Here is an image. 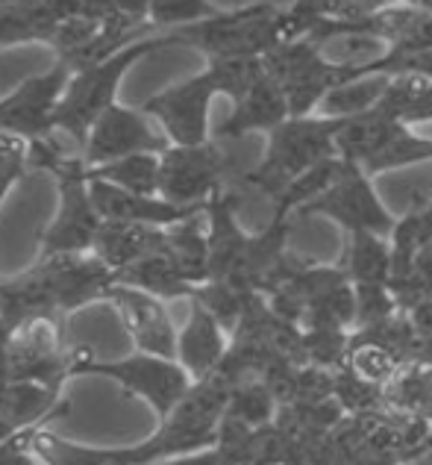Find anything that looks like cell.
Segmentation results:
<instances>
[{"mask_svg": "<svg viewBox=\"0 0 432 465\" xmlns=\"http://www.w3.org/2000/svg\"><path fill=\"white\" fill-rule=\"evenodd\" d=\"M115 286V272L97 253L39 256L33 268L0 277V318L18 327L24 318L51 312L65 318L97 301Z\"/></svg>", "mask_w": 432, "mask_h": 465, "instance_id": "cell-1", "label": "cell"}, {"mask_svg": "<svg viewBox=\"0 0 432 465\" xmlns=\"http://www.w3.org/2000/svg\"><path fill=\"white\" fill-rule=\"evenodd\" d=\"M262 59H206V68L182 83L151 94L142 109L165 130L171 144L209 142V109L218 94L241 101L247 89L262 77Z\"/></svg>", "mask_w": 432, "mask_h": 465, "instance_id": "cell-2", "label": "cell"}, {"mask_svg": "<svg viewBox=\"0 0 432 465\" xmlns=\"http://www.w3.org/2000/svg\"><path fill=\"white\" fill-rule=\"evenodd\" d=\"M165 47H171L168 35L151 33V35H144V39H135L127 47H121L118 54L101 59V63H92L74 71L56 109V130L83 151L94 121L113 104H118V89L123 77L130 74V68L139 65L144 56L165 51Z\"/></svg>", "mask_w": 432, "mask_h": 465, "instance_id": "cell-3", "label": "cell"}, {"mask_svg": "<svg viewBox=\"0 0 432 465\" xmlns=\"http://www.w3.org/2000/svg\"><path fill=\"white\" fill-rule=\"evenodd\" d=\"M344 118L329 115H291L277 130L268 133V148L262 163L247 171L241 183L277 201L294 180L306 174L324 159L336 156V139Z\"/></svg>", "mask_w": 432, "mask_h": 465, "instance_id": "cell-4", "label": "cell"}, {"mask_svg": "<svg viewBox=\"0 0 432 465\" xmlns=\"http://www.w3.org/2000/svg\"><path fill=\"white\" fill-rule=\"evenodd\" d=\"M171 47H191L206 59H262L282 42V9L250 4L224 9L215 18L165 30Z\"/></svg>", "mask_w": 432, "mask_h": 465, "instance_id": "cell-5", "label": "cell"}, {"mask_svg": "<svg viewBox=\"0 0 432 465\" xmlns=\"http://www.w3.org/2000/svg\"><path fill=\"white\" fill-rule=\"evenodd\" d=\"M71 377H106L118 383L127 395L142 398L159 421L189 395L194 377L182 369L180 360L159 353L133 351L121 360H97L92 348H71Z\"/></svg>", "mask_w": 432, "mask_h": 465, "instance_id": "cell-6", "label": "cell"}, {"mask_svg": "<svg viewBox=\"0 0 432 465\" xmlns=\"http://www.w3.org/2000/svg\"><path fill=\"white\" fill-rule=\"evenodd\" d=\"M59 203L51 224L39 236V256L59 253H89L103 227L89 189V165L83 153H71L65 163L54 171Z\"/></svg>", "mask_w": 432, "mask_h": 465, "instance_id": "cell-7", "label": "cell"}, {"mask_svg": "<svg viewBox=\"0 0 432 465\" xmlns=\"http://www.w3.org/2000/svg\"><path fill=\"white\" fill-rule=\"evenodd\" d=\"M262 65L282 85V92L289 97L291 115H315L318 106L324 104V97L336 85L353 77H362L359 71L329 63L320 54L318 42L312 39L280 42L274 51H268L262 56Z\"/></svg>", "mask_w": 432, "mask_h": 465, "instance_id": "cell-8", "label": "cell"}, {"mask_svg": "<svg viewBox=\"0 0 432 465\" xmlns=\"http://www.w3.org/2000/svg\"><path fill=\"white\" fill-rule=\"evenodd\" d=\"M309 215H324L329 222H336L344 232L370 230V232H382V236H391L394 224H398V218L379 201V194L374 189V177L359 163H350L344 156L336 180L315 201H309L303 210H298V218H309Z\"/></svg>", "mask_w": 432, "mask_h": 465, "instance_id": "cell-9", "label": "cell"}, {"mask_svg": "<svg viewBox=\"0 0 432 465\" xmlns=\"http://www.w3.org/2000/svg\"><path fill=\"white\" fill-rule=\"evenodd\" d=\"M227 156L209 139L203 144H171L159 156V198L180 206H206L227 189Z\"/></svg>", "mask_w": 432, "mask_h": 465, "instance_id": "cell-10", "label": "cell"}, {"mask_svg": "<svg viewBox=\"0 0 432 465\" xmlns=\"http://www.w3.org/2000/svg\"><path fill=\"white\" fill-rule=\"evenodd\" d=\"M9 381H33L65 389V381H71V351L62 339L59 315H30L12 330Z\"/></svg>", "mask_w": 432, "mask_h": 465, "instance_id": "cell-11", "label": "cell"}, {"mask_svg": "<svg viewBox=\"0 0 432 465\" xmlns=\"http://www.w3.org/2000/svg\"><path fill=\"white\" fill-rule=\"evenodd\" d=\"M74 68L65 59L18 83L9 94L0 97V133H12L21 139H44L56 133V109Z\"/></svg>", "mask_w": 432, "mask_h": 465, "instance_id": "cell-12", "label": "cell"}, {"mask_svg": "<svg viewBox=\"0 0 432 465\" xmlns=\"http://www.w3.org/2000/svg\"><path fill=\"white\" fill-rule=\"evenodd\" d=\"M168 148L171 139L165 136V130L142 106L133 109L123 104H113L92 124L89 139L83 144V159L85 165L94 168L130 153H162Z\"/></svg>", "mask_w": 432, "mask_h": 465, "instance_id": "cell-13", "label": "cell"}, {"mask_svg": "<svg viewBox=\"0 0 432 465\" xmlns=\"http://www.w3.org/2000/svg\"><path fill=\"white\" fill-rule=\"evenodd\" d=\"M106 303H113L123 333L130 336L135 351L177 360L180 330L174 327V322H171L162 298L151 295V292L115 283L106 292Z\"/></svg>", "mask_w": 432, "mask_h": 465, "instance_id": "cell-14", "label": "cell"}, {"mask_svg": "<svg viewBox=\"0 0 432 465\" xmlns=\"http://www.w3.org/2000/svg\"><path fill=\"white\" fill-rule=\"evenodd\" d=\"M71 403L62 398V389L33 381L0 383V442L21 430L65 419Z\"/></svg>", "mask_w": 432, "mask_h": 465, "instance_id": "cell-15", "label": "cell"}, {"mask_svg": "<svg viewBox=\"0 0 432 465\" xmlns=\"http://www.w3.org/2000/svg\"><path fill=\"white\" fill-rule=\"evenodd\" d=\"M89 189L103 222H139V224H153V227H171L206 210V206L171 203L165 198H159V194H135V192L115 186V183H106L97 177H89Z\"/></svg>", "mask_w": 432, "mask_h": 465, "instance_id": "cell-16", "label": "cell"}, {"mask_svg": "<svg viewBox=\"0 0 432 465\" xmlns=\"http://www.w3.org/2000/svg\"><path fill=\"white\" fill-rule=\"evenodd\" d=\"M191 310L177 336V360L194 381L215 374L230 351V330L209 312L201 301L189 298Z\"/></svg>", "mask_w": 432, "mask_h": 465, "instance_id": "cell-17", "label": "cell"}, {"mask_svg": "<svg viewBox=\"0 0 432 465\" xmlns=\"http://www.w3.org/2000/svg\"><path fill=\"white\" fill-rule=\"evenodd\" d=\"M291 118L289 97L282 92V85L262 71L241 101L232 104V113L224 118V124L215 130L218 139H241L247 133H268L277 130L282 121Z\"/></svg>", "mask_w": 432, "mask_h": 465, "instance_id": "cell-18", "label": "cell"}, {"mask_svg": "<svg viewBox=\"0 0 432 465\" xmlns=\"http://www.w3.org/2000/svg\"><path fill=\"white\" fill-rule=\"evenodd\" d=\"M80 9V0H0V51L47 45L54 27Z\"/></svg>", "mask_w": 432, "mask_h": 465, "instance_id": "cell-19", "label": "cell"}, {"mask_svg": "<svg viewBox=\"0 0 432 465\" xmlns=\"http://www.w3.org/2000/svg\"><path fill=\"white\" fill-rule=\"evenodd\" d=\"M162 244H165V227L139 224V222H103L92 253L101 256L113 272H121V268L133 265L142 256L159 251Z\"/></svg>", "mask_w": 432, "mask_h": 465, "instance_id": "cell-20", "label": "cell"}, {"mask_svg": "<svg viewBox=\"0 0 432 465\" xmlns=\"http://www.w3.org/2000/svg\"><path fill=\"white\" fill-rule=\"evenodd\" d=\"M115 283L151 292V295L162 298V301L191 298L194 289H197V286H191L189 280L180 274V268L165 253V248L147 253V256H142V260H135L133 265L115 272Z\"/></svg>", "mask_w": 432, "mask_h": 465, "instance_id": "cell-21", "label": "cell"}, {"mask_svg": "<svg viewBox=\"0 0 432 465\" xmlns=\"http://www.w3.org/2000/svg\"><path fill=\"white\" fill-rule=\"evenodd\" d=\"M165 253L174 260L180 274L191 286H203L209 280V239H206V210L180 224L165 227Z\"/></svg>", "mask_w": 432, "mask_h": 465, "instance_id": "cell-22", "label": "cell"}, {"mask_svg": "<svg viewBox=\"0 0 432 465\" xmlns=\"http://www.w3.org/2000/svg\"><path fill=\"white\" fill-rule=\"evenodd\" d=\"M339 262L353 283H388L394 268L391 239L382 236V232L353 230L348 232V242H344V253Z\"/></svg>", "mask_w": 432, "mask_h": 465, "instance_id": "cell-23", "label": "cell"}, {"mask_svg": "<svg viewBox=\"0 0 432 465\" xmlns=\"http://www.w3.org/2000/svg\"><path fill=\"white\" fill-rule=\"evenodd\" d=\"M386 407L409 415V419L432 421V357L409 360L386 386Z\"/></svg>", "mask_w": 432, "mask_h": 465, "instance_id": "cell-24", "label": "cell"}, {"mask_svg": "<svg viewBox=\"0 0 432 465\" xmlns=\"http://www.w3.org/2000/svg\"><path fill=\"white\" fill-rule=\"evenodd\" d=\"M391 77L386 74H362V77H353L348 83L336 85L327 97L324 104L318 106V115H329V118H353L359 113H368L374 109L382 94H386Z\"/></svg>", "mask_w": 432, "mask_h": 465, "instance_id": "cell-25", "label": "cell"}, {"mask_svg": "<svg viewBox=\"0 0 432 465\" xmlns=\"http://www.w3.org/2000/svg\"><path fill=\"white\" fill-rule=\"evenodd\" d=\"M159 156L162 153H130L89 168V177L115 183L135 194H159Z\"/></svg>", "mask_w": 432, "mask_h": 465, "instance_id": "cell-26", "label": "cell"}, {"mask_svg": "<svg viewBox=\"0 0 432 465\" xmlns=\"http://www.w3.org/2000/svg\"><path fill=\"white\" fill-rule=\"evenodd\" d=\"M280 412V401L274 391L268 389L265 381H239L232 383L230 403H227V419L247 424V427H265L274 424Z\"/></svg>", "mask_w": 432, "mask_h": 465, "instance_id": "cell-27", "label": "cell"}, {"mask_svg": "<svg viewBox=\"0 0 432 465\" xmlns=\"http://www.w3.org/2000/svg\"><path fill=\"white\" fill-rule=\"evenodd\" d=\"M218 12H224V9L215 6L212 0H153L151 27L153 33H165V30L185 27V24L215 18Z\"/></svg>", "mask_w": 432, "mask_h": 465, "instance_id": "cell-28", "label": "cell"}, {"mask_svg": "<svg viewBox=\"0 0 432 465\" xmlns=\"http://www.w3.org/2000/svg\"><path fill=\"white\" fill-rule=\"evenodd\" d=\"M356 289V330L374 327L386 322L394 312H400V303L394 298L388 283H353Z\"/></svg>", "mask_w": 432, "mask_h": 465, "instance_id": "cell-29", "label": "cell"}, {"mask_svg": "<svg viewBox=\"0 0 432 465\" xmlns=\"http://www.w3.org/2000/svg\"><path fill=\"white\" fill-rule=\"evenodd\" d=\"M30 142L12 133H0V203L6 201V194L18 186L24 174L30 171L27 163Z\"/></svg>", "mask_w": 432, "mask_h": 465, "instance_id": "cell-30", "label": "cell"}, {"mask_svg": "<svg viewBox=\"0 0 432 465\" xmlns=\"http://www.w3.org/2000/svg\"><path fill=\"white\" fill-rule=\"evenodd\" d=\"M398 0H300L298 6H306L309 12H315L320 18L332 21H359L374 15V12L386 9Z\"/></svg>", "mask_w": 432, "mask_h": 465, "instance_id": "cell-31", "label": "cell"}, {"mask_svg": "<svg viewBox=\"0 0 432 465\" xmlns=\"http://www.w3.org/2000/svg\"><path fill=\"white\" fill-rule=\"evenodd\" d=\"M113 4H115V15L121 21H127L130 27H135V30L153 33V27H151L153 0H113Z\"/></svg>", "mask_w": 432, "mask_h": 465, "instance_id": "cell-32", "label": "cell"}, {"mask_svg": "<svg viewBox=\"0 0 432 465\" xmlns=\"http://www.w3.org/2000/svg\"><path fill=\"white\" fill-rule=\"evenodd\" d=\"M147 465H221V454H218V448H206V450H194V454L165 457Z\"/></svg>", "mask_w": 432, "mask_h": 465, "instance_id": "cell-33", "label": "cell"}, {"mask_svg": "<svg viewBox=\"0 0 432 465\" xmlns=\"http://www.w3.org/2000/svg\"><path fill=\"white\" fill-rule=\"evenodd\" d=\"M403 4H415V6H421V9H429V12H432V0H403Z\"/></svg>", "mask_w": 432, "mask_h": 465, "instance_id": "cell-34", "label": "cell"}, {"mask_svg": "<svg viewBox=\"0 0 432 465\" xmlns=\"http://www.w3.org/2000/svg\"><path fill=\"white\" fill-rule=\"evenodd\" d=\"M294 4H300V0H294Z\"/></svg>", "mask_w": 432, "mask_h": 465, "instance_id": "cell-35", "label": "cell"}]
</instances>
